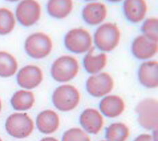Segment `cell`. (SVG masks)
Listing matches in <instances>:
<instances>
[{"mask_svg":"<svg viewBox=\"0 0 158 141\" xmlns=\"http://www.w3.org/2000/svg\"><path fill=\"white\" fill-rule=\"evenodd\" d=\"M36 126L41 133L50 134L56 132L59 128L60 117L53 110H44L37 115Z\"/></svg>","mask_w":158,"mask_h":141,"instance_id":"obj_17","label":"cell"},{"mask_svg":"<svg viewBox=\"0 0 158 141\" xmlns=\"http://www.w3.org/2000/svg\"><path fill=\"white\" fill-rule=\"evenodd\" d=\"M101 141H106V140H101Z\"/></svg>","mask_w":158,"mask_h":141,"instance_id":"obj_33","label":"cell"},{"mask_svg":"<svg viewBox=\"0 0 158 141\" xmlns=\"http://www.w3.org/2000/svg\"><path fill=\"white\" fill-rule=\"evenodd\" d=\"M84 1H86V2H95L97 1V0H84Z\"/></svg>","mask_w":158,"mask_h":141,"instance_id":"obj_31","label":"cell"},{"mask_svg":"<svg viewBox=\"0 0 158 141\" xmlns=\"http://www.w3.org/2000/svg\"><path fill=\"white\" fill-rule=\"evenodd\" d=\"M16 24L15 15L11 10L0 8V35L5 36L15 29Z\"/></svg>","mask_w":158,"mask_h":141,"instance_id":"obj_23","label":"cell"},{"mask_svg":"<svg viewBox=\"0 0 158 141\" xmlns=\"http://www.w3.org/2000/svg\"><path fill=\"white\" fill-rule=\"evenodd\" d=\"M80 123L85 132L91 134H97L104 126V118L97 109L88 108L81 112Z\"/></svg>","mask_w":158,"mask_h":141,"instance_id":"obj_12","label":"cell"},{"mask_svg":"<svg viewBox=\"0 0 158 141\" xmlns=\"http://www.w3.org/2000/svg\"><path fill=\"white\" fill-rule=\"evenodd\" d=\"M80 71V64L73 56L64 55L54 60L50 72L54 81L58 82H68L77 77Z\"/></svg>","mask_w":158,"mask_h":141,"instance_id":"obj_3","label":"cell"},{"mask_svg":"<svg viewBox=\"0 0 158 141\" xmlns=\"http://www.w3.org/2000/svg\"><path fill=\"white\" fill-rule=\"evenodd\" d=\"M107 64V55L105 53H95L94 48L87 52L83 59L84 69L88 73L96 74L101 72Z\"/></svg>","mask_w":158,"mask_h":141,"instance_id":"obj_18","label":"cell"},{"mask_svg":"<svg viewBox=\"0 0 158 141\" xmlns=\"http://www.w3.org/2000/svg\"><path fill=\"white\" fill-rule=\"evenodd\" d=\"M66 49L75 54H83L88 52L93 46V37L87 29L77 27L66 33L64 37Z\"/></svg>","mask_w":158,"mask_h":141,"instance_id":"obj_5","label":"cell"},{"mask_svg":"<svg viewBox=\"0 0 158 141\" xmlns=\"http://www.w3.org/2000/svg\"><path fill=\"white\" fill-rule=\"evenodd\" d=\"M2 108V101H1V99H0V112H1Z\"/></svg>","mask_w":158,"mask_h":141,"instance_id":"obj_30","label":"cell"},{"mask_svg":"<svg viewBox=\"0 0 158 141\" xmlns=\"http://www.w3.org/2000/svg\"><path fill=\"white\" fill-rule=\"evenodd\" d=\"M52 49L53 42L52 38L44 32L33 33L25 40V52L33 59H44L50 55Z\"/></svg>","mask_w":158,"mask_h":141,"instance_id":"obj_4","label":"cell"},{"mask_svg":"<svg viewBox=\"0 0 158 141\" xmlns=\"http://www.w3.org/2000/svg\"><path fill=\"white\" fill-rule=\"evenodd\" d=\"M108 10L105 3L98 2H91L85 5L81 12L84 21L92 26L102 24L107 16Z\"/></svg>","mask_w":158,"mask_h":141,"instance_id":"obj_13","label":"cell"},{"mask_svg":"<svg viewBox=\"0 0 158 141\" xmlns=\"http://www.w3.org/2000/svg\"><path fill=\"white\" fill-rule=\"evenodd\" d=\"M47 12L50 16L56 19H64L70 15L73 9V0H48Z\"/></svg>","mask_w":158,"mask_h":141,"instance_id":"obj_19","label":"cell"},{"mask_svg":"<svg viewBox=\"0 0 158 141\" xmlns=\"http://www.w3.org/2000/svg\"><path fill=\"white\" fill-rule=\"evenodd\" d=\"M135 111L140 126L148 130H155L158 126V102L153 98L142 99L136 105Z\"/></svg>","mask_w":158,"mask_h":141,"instance_id":"obj_7","label":"cell"},{"mask_svg":"<svg viewBox=\"0 0 158 141\" xmlns=\"http://www.w3.org/2000/svg\"><path fill=\"white\" fill-rule=\"evenodd\" d=\"M43 80L44 72L36 65H27L19 71L16 76L17 83L27 90L39 87Z\"/></svg>","mask_w":158,"mask_h":141,"instance_id":"obj_10","label":"cell"},{"mask_svg":"<svg viewBox=\"0 0 158 141\" xmlns=\"http://www.w3.org/2000/svg\"><path fill=\"white\" fill-rule=\"evenodd\" d=\"M121 40V32L116 24L102 23L95 31L93 42L97 49L103 53H109L118 46Z\"/></svg>","mask_w":158,"mask_h":141,"instance_id":"obj_1","label":"cell"},{"mask_svg":"<svg viewBox=\"0 0 158 141\" xmlns=\"http://www.w3.org/2000/svg\"><path fill=\"white\" fill-rule=\"evenodd\" d=\"M35 98L34 94L29 90L22 89L16 91L10 99L12 108L17 111H29L35 104Z\"/></svg>","mask_w":158,"mask_h":141,"instance_id":"obj_20","label":"cell"},{"mask_svg":"<svg viewBox=\"0 0 158 141\" xmlns=\"http://www.w3.org/2000/svg\"><path fill=\"white\" fill-rule=\"evenodd\" d=\"M18 61L12 54L0 51V77H12L18 71Z\"/></svg>","mask_w":158,"mask_h":141,"instance_id":"obj_21","label":"cell"},{"mask_svg":"<svg viewBox=\"0 0 158 141\" xmlns=\"http://www.w3.org/2000/svg\"><path fill=\"white\" fill-rule=\"evenodd\" d=\"M5 128L10 136L16 139H25L31 134L34 122L25 112H15L7 118Z\"/></svg>","mask_w":158,"mask_h":141,"instance_id":"obj_6","label":"cell"},{"mask_svg":"<svg viewBox=\"0 0 158 141\" xmlns=\"http://www.w3.org/2000/svg\"><path fill=\"white\" fill-rule=\"evenodd\" d=\"M102 115L109 118H115L124 112L126 104L122 97L117 95H107L103 97L99 104Z\"/></svg>","mask_w":158,"mask_h":141,"instance_id":"obj_16","label":"cell"},{"mask_svg":"<svg viewBox=\"0 0 158 141\" xmlns=\"http://www.w3.org/2000/svg\"><path fill=\"white\" fill-rule=\"evenodd\" d=\"M123 10L128 21L139 23L145 19L148 6L146 0H124Z\"/></svg>","mask_w":158,"mask_h":141,"instance_id":"obj_15","label":"cell"},{"mask_svg":"<svg viewBox=\"0 0 158 141\" xmlns=\"http://www.w3.org/2000/svg\"><path fill=\"white\" fill-rule=\"evenodd\" d=\"M130 135V129L125 123H111L106 130V141H126Z\"/></svg>","mask_w":158,"mask_h":141,"instance_id":"obj_22","label":"cell"},{"mask_svg":"<svg viewBox=\"0 0 158 141\" xmlns=\"http://www.w3.org/2000/svg\"><path fill=\"white\" fill-rule=\"evenodd\" d=\"M114 85L112 76L108 72H101L88 77L85 82V89L92 97L103 98L113 91Z\"/></svg>","mask_w":158,"mask_h":141,"instance_id":"obj_9","label":"cell"},{"mask_svg":"<svg viewBox=\"0 0 158 141\" xmlns=\"http://www.w3.org/2000/svg\"><path fill=\"white\" fill-rule=\"evenodd\" d=\"M108 2H111V3H118V2H121L123 0H107Z\"/></svg>","mask_w":158,"mask_h":141,"instance_id":"obj_28","label":"cell"},{"mask_svg":"<svg viewBox=\"0 0 158 141\" xmlns=\"http://www.w3.org/2000/svg\"><path fill=\"white\" fill-rule=\"evenodd\" d=\"M158 19L156 17H151L143 22L141 27L143 35L154 42H158Z\"/></svg>","mask_w":158,"mask_h":141,"instance_id":"obj_24","label":"cell"},{"mask_svg":"<svg viewBox=\"0 0 158 141\" xmlns=\"http://www.w3.org/2000/svg\"><path fill=\"white\" fill-rule=\"evenodd\" d=\"M7 2H19L20 0H6Z\"/></svg>","mask_w":158,"mask_h":141,"instance_id":"obj_29","label":"cell"},{"mask_svg":"<svg viewBox=\"0 0 158 141\" xmlns=\"http://www.w3.org/2000/svg\"><path fill=\"white\" fill-rule=\"evenodd\" d=\"M62 141H91L86 132L78 128H73L63 134Z\"/></svg>","mask_w":158,"mask_h":141,"instance_id":"obj_25","label":"cell"},{"mask_svg":"<svg viewBox=\"0 0 158 141\" xmlns=\"http://www.w3.org/2000/svg\"><path fill=\"white\" fill-rule=\"evenodd\" d=\"M0 141H2V140L1 139V138H0Z\"/></svg>","mask_w":158,"mask_h":141,"instance_id":"obj_32","label":"cell"},{"mask_svg":"<svg viewBox=\"0 0 158 141\" xmlns=\"http://www.w3.org/2000/svg\"><path fill=\"white\" fill-rule=\"evenodd\" d=\"M40 141H58L56 139L54 138V137H45V138L42 139Z\"/></svg>","mask_w":158,"mask_h":141,"instance_id":"obj_27","label":"cell"},{"mask_svg":"<svg viewBox=\"0 0 158 141\" xmlns=\"http://www.w3.org/2000/svg\"><path fill=\"white\" fill-rule=\"evenodd\" d=\"M42 7L37 0H21L16 6L15 17L20 25L29 27L39 21Z\"/></svg>","mask_w":158,"mask_h":141,"instance_id":"obj_8","label":"cell"},{"mask_svg":"<svg viewBox=\"0 0 158 141\" xmlns=\"http://www.w3.org/2000/svg\"><path fill=\"white\" fill-rule=\"evenodd\" d=\"M81 94L74 85L64 84L54 91L52 101L54 107L61 112L73 111L80 104Z\"/></svg>","mask_w":158,"mask_h":141,"instance_id":"obj_2","label":"cell"},{"mask_svg":"<svg viewBox=\"0 0 158 141\" xmlns=\"http://www.w3.org/2000/svg\"><path fill=\"white\" fill-rule=\"evenodd\" d=\"M140 83L148 89L158 87V62L157 61L147 60L140 64L138 72Z\"/></svg>","mask_w":158,"mask_h":141,"instance_id":"obj_14","label":"cell"},{"mask_svg":"<svg viewBox=\"0 0 158 141\" xmlns=\"http://www.w3.org/2000/svg\"><path fill=\"white\" fill-rule=\"evenodd\" d=\"M132 53L136 59L147 61L155 57L158 51L157 42L140 35L134 39L132 44Z\"/></svg>","mask_w":158,"mask_h":141,"instance_id":"obj_11","label":"cell"},{"mask_svg":"<svg viewBox=\"0 0 158 141\" xmlns=\"http://www.w3.org/2000/svg\"><path fill=\"white\" fill-rule=\"evenodd\" d=\"M134 141H156L153 135L148 134H143L138 136Z\"/></svg>","mask_w":158,"mask_h":141,"instance_id":"obj_26","label":"cell"}]
</instances>
